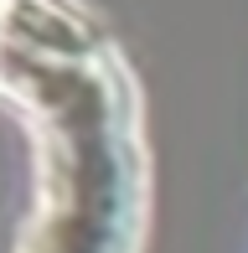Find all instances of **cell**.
<instances>
[{
	"mask_svg": "<svg viewBox=\"0 0 248 253\" xmlns=\"http://www.w3.org/2000/svg\"><path fill=\"white\" fill-rule=\"evenodd\" d=\"M0 98L31 134V207L10 253H145V109L104 16L83 0H10Z\"/></svg>",
	"mask_w": 248,
	"mask_h": 253,
	"instance_id": "1",
	"label": "cell"
},
{
	"mask_svg": "<svg viewBox=\"0 0 248 253\" xmlns=\"http://www.w3.org/2000/svg\"><path fill=\"white\" fill-rule=\"evenodd\" d=\"M5 21H10V0H0V37H5Z\"/></svg>",
	"mask_w": 248,
	"mask_h": 253,
	"instance_id": "2",
	"label": "cell"
}]
</instances>
